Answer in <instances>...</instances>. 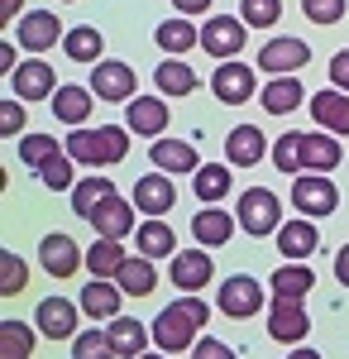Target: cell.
<instances>
[{
	"label": "cell",
	"mask_w": 349,
	"mask_h": 359,
	"mask_svg": "<svg viewBox=\"0 0 349 359\" xmlns=\"http://www.w3.org/2000/svg\"><path fill=\"white\" fill-rule=\"evenodd\" d=\"M330 82L340 86V91H349V48H340V53L330 57Z\"/></svg>",
	"instance_id": "c3c4849f"
},
{
	"label": "cell",
	"mask_w": 349,
	"mask_h": 359,
	"mask_svg": "<svg viewBox=\"0 0 349 359\" xmlns=\"http://www.w3.org/2000/svg\"><path fill=\"white\" fill-rule=\"evenodd\" d=\"M125 249H120V240H106V235H96V245L86 249V269H91V278H120V269H125Z\"/></svg>",
	"instance_id": "836d02e7"
},
{
	"label": "cell",
	"mask_w": 349,
	"mask_h": 359,
	"mask_svg": "<svg viewBox=\"0 0 349 359\" xmlns=\"http://www.w3.org/2000/svg\"><path fill=\"white\" fill-rule=\"evenodd\" d=\"M225 192H230V168L225 163H201L196 168V196H201V206L220 201Z\"/></svg>",
	"instance_id": "74e56055"
},
{
	"label": "cell",
	"mask_w": 349,
	"mask_h": 359,
	"mask_svg": "<svg viewBox=\"0 0 349 359\" xmlns=\"http://www.w3.org/2000/svg\"><path fill=\"white\" fill-rule=\"evenodd\" d=\"M273 163H278V172H287V177L306 172V163H301V135H282L278 139V144H273Z\"/></svg>",
	"instance_id": "ee69618b"
},
{
	"label": "cell",
	"mask_w": 349,
	"mask_h": 359,
	"mask_svg": "<svg viewBox=\"0 0 349 359\" xmlns=\"http://www.w3.org/2000/svg\"><path fill=\"white\" fill-rule=\"evenodd\" d=\"M316 221L311 216H301V221H287L278 225V254H287V259H306V254H316Z\"/></svg>",
	"instance_id": "f1b7e54d"
},
{
	"label": "cell",
	"mask_w": 349,
	"mask_h": 359,
	"mask_svg": "<svg viewBox=\"0 0 349 359\" xmlns=\"http://www.w3.org/2000/svg\"><path fill=\"white\" fill-rule=\"evenodd\" d=\"M91 91H96V101H135V67L130 62H91Z\"/></svg>",
	"instance_id": "30bf717a"
},
{
	"label": "cell",
	"mask_w": 349,
	"mask_h": 359,
	"mask_svg": "<svg viewBox=\"0 0 349 359\" xmlns=\"http://www.w3.org/2000/svg\"><path fill=\"white\" fill-rule=\"evenodd\" d=\"M301 15L311 25H340L345 20V0H301Z\"/></svg>",
	"instance_id": "f6af8a7d"
},
{
	"label": "cell",
	"mask_w": 349,
	"mask_h": 359,
	"mask_svg": "<svg viewBox=\"0 0 349 359\" xmlns=\"http://www.w3.org/2000/svg\"><path fill=\"white\" fill-rule=\"evenodd\" d=\"M106 335H110V345H115L120 359H139L149 350V340H153V326H139L135 316H115Z\"/></svg>",
	"instance_id": "44dd1931"
},
{
	"label": "cell",
	"mask_w": 349,
	"mask_h": 359,
	"mask_svg": "<svg viewBox=\"0 0 349 359\" xmlns=\"http://www.w3.org/2000/svg\"><path fill=\"white\" fill-rule=\"evenodd\" d=\"M211 91H215L220 106H244V101L259 91V77H254L249 62H220L211 72Z\"/></svg>",
	"instance_id": "5b68a950"
},
{
	"label": "cell",
	"mask_w": 349,
	"mask_h": 359,
	"mask_svg": "<svg viewBox=\"0 0 349 359\" xmlns=\"http://www.w3.org/2000/svg\"><path fill=\"white\" fill-rule=\"evenodd\" d=\"M311 331V316H306V306L296 302V297H273L268 306V335L278 345H296V340H306Z\"/></svg>",
	"instance_id": "8992f818"
},
{
	"label": "cell",
	"mask_w": 349,
	"mask_h": 359,
	"mask_svg": "<svg viewBox=\"0 0 349 359\" xmlns=\"http://www.w3.org/2000/svg\"><path fill=\"white\" fill-rule=\"evenodd\" d=\"M225 154H230V163H235V168H254V163H264L268 139L259 135L254 125H235V130H230V139H225Z\"/></svg>",
	"instance_id": "cb8c5ba5"
},
{
	"label": "cell",
	"mask_w": 349,
	"mask_h": 359,
	"mask_svg": "<svg viewBox=\"0 0 349 359\" xmlns=\"http://www.w3.org/2000/svg\"><path fill=\"white\" fill-rule=\"evenodd\" d=\"M62 149H57V139H48V135H29V139H20V163H29L34 172L48 163V158H57Z\"/></svg>",
	"instance_id": "7bdbcfd3"
},
{
	"label": "cell",
	"mask_w": 349,
	"mask_h": 359,
	"mask_svg": "<svg viewBox=\"0 0 349 359\" xmlns=\"http://www.w3.org/2000/svg\"><path fill=\"white\" fill-rule=\"evenodd\" d=\"M172 201H177V187H172V177H163V168L135 182L139 216H167V211H172Z\"/></svg>",
	"instance_id": "2e32d148"
},
{
	"label": "cell",
	"mask_w": 349,
	"mask_h": 359,
	"mask_svg": "<svg viewBox=\"0 0 349 359\" xmlns=\"http://www.w3.org/2000/svg\"><path fill=\"white\" fill-rule=\"evenodd\" d=\"M153 82H158L163 96H191L196 91V72H191V62H182V57H167V62H158Z\"/></svg>",
	"instance_id": "d590c367"
},
{
	"label": "cell",
	"mask_w": 349,
	"mask_h": 359,
	"mask_svg": "<svg viewBox=\"0 0 349 359\" xmlns=\"http://www.w3.org/2000/svg\"><path fill=\"white\" fill-rule=\"evenodd\" d=\"M120 302H125V287L120 283H110V278H91L86 287H81V311L91 316V321H115L120 316Z\"/></svg>",
	"instance_id": "5bb4252c"
},
{
	"label": "cell",
	"mask_w": 349,
	"mask_h": 359,
	"mask_svg": "<svg viewBox=\"0 0 349 359\" xmlns=\"http://www.w3.org/2000/svg\"><path fill=\"white\" fill-rule=\"evenodd\" d=\"M172 10L177 15H201V10H211V0H172Z\"/></svg>",
	"instance_id": "681fc988"
},
{
	"label": "cell",
	"mask_w": 349,
	"mask_h": 359,
	"mask_svg": "<svg viewBox=\"0 0 349 359\" xmlns=\"http://www.w3.org/2000/svg\"><path fill=\"white\" fill-rule=\"evenodd\" d=\"M306 101V91H301V82H296V72H287V77H273L264 91H259V106L268 115H287V111H296Z\"/></svg>",
	"instance_id": "83f0119b"
},
{
	"label": "cell",
	"mask_w": 349,
	"mask_h": 359,
	"mask_svg": "<svg viewBox=\"0 0 349 359\" xmlns=\"http://www.w3.org/2000/svg\"><path fill=\"white\" fill-rule=\"evenodd\" d=\"M48 106H53V115L62 125H86V115L96 106V91H91V86H57Z\"/></svg>",
	"instance_id": "d4e9b609"
},
{
	"label": "cell",
	"mask_w": 349,
	"mask_h": 359,
	"mask_svg": "<svg viewBox=\"0 0 349 359\" xmlns=\"http://www.w3.org/2000/svg\"><path fill=\"white\" fill-rule=\"evenodd\" d=\"M77 311L81 306L62 302V297H43L39 311H34V326H39V335H48V340H67V335H77Z\"/></svg>",
	"instance_id": "e0dca14e"
},
{
	"label": "cell",
	"mask_w": 349,
	"mask_h": 359,
	"mask_svg": "<svg viewBox=\"0 0 349 359\" xmlns=\"http://www.w3.org/2000/svg\"><path fill=\"white\" fill-rule=\"evenodd\" d=\"M311 120L321 125V130H330V135H349V91H340V86H330V91H316L311 96Z\"/></svg>",
	"instance_id": "d6986e66"
},
{
	"label": "cell",
	"mask_w": 349,
	"mask_h": 359,
	"mask_svg": "<svg viewBox=\"0 0 349 359\" xmlns=\"http://www.w3.org/2000/svg\"><path fill=\"white\" fill-rule=\"evenodd\" d=\"M15 67H20V62H15V43H0V72L10 77Z\"/></svg>",
	"instance_id": "816d5d0a"
},
{
	"label": "cell",
	"mask_w": 349,
	"mask_h": 359,
	"mask_svg": "<svg viewBox=\"0 0 349 359\" xmlns=\"http://www.w3.org/2000/svg\"><path fill=\"white\" fill-rule=\"evenodd\" d=\"M268 287H273V297H296V302H301V297L316 287V273L306 269V259H287L282 269H273Z\"/></svg>",
	"instance_id": "603a6c76"
},
{
	"label": "cell",
	"mask_w": 349,
	"mask_h": 359,
	"mask_svg": "<svg viewBox=\"0 0 349 359\" xmlns=\"http://www.w3.org/2000/svg\"><path fill=\"white\" fill-rule=\"evenodd\" d=\"M34 335L25 321H15V316H5L0 321V359H29L34 355Z\"/></svg>",
	"instance_id": "8d00e7d4"
},
{
	"label": "cell",
	"mask_w": 349,
	"mask_h": 359,
	"mask_svg": "<svg viewBox=\"0 0 349 359\" xmlns=\"http://www.w3.org/2000/svg\"><path fill=\"white\" fill-rule=\"evenodd\" d=\"M292 206L301 216H330L335 206H340V192H335V182L325 177V172H296L292 182Z\"/></svg>",
	"instance_id": "277c9868"
},
{
	"label": "cell",
	"mask_w": 349,
	"mask_h": 359,
	"mask_svg": "<svg viewBox=\"0 0 349 359\" xmlns=\"http://www.w3.org/2000/svg\"><path fill=\"white\" fill-rule=\"evenodd\" d=\"M345 158V149H340V139H325V135H301V163L306 172H335Z\"/></svg>",
	"instance_id": "f546056e"
},
{
	"label": "cell",
	"mask_w": 349,
	"mask_h": 359,
	"mask_svg": "<svg viewBox=\"0 0 349 359\" xmlns=\"http://www.w3.org/2000/svg\"><path fill=\"white\" fill-rule=\"evenodd\" d=\"M25 283H29V269L20 264V254L0 249V297H20Z\"/></svg>",
	"instance_id": "60d3db41"
},
{
	"label": "cell",
	"mask_w": 349,
	"mask_h": 359,
	"mask_svg": "<svg viewBox=\"0 0 349 359\" xmlns=\"http://www.w3.org/2000/svg\"><path fill=\"white\" fill-rule=\"evenodd\" d=\"M125 130H135L144 139H158L167 130V101L163 96H135V101H125Z\"/></svg>",
	"instance_id": "4fadbf2b"
},
{
	"label": "cell",
	"mask_w": 349,
	"mask_h": 359,
	"mask_svg": "<svg viewBox=\"0 0 349 359\" xmlns=\"http://www.w3.org/2000/svg\"><path fill=\"white\" fill-rule=\"evenodd\" d=\"M244 39H249V25L240 15H211V25L201 29V48L211 57H235L244 48Z\"/></svg>",
	"instance_id": "ba28073f"
},
{
	"label": "cell",
	"mask_w": 349,
	"mask_h": 359,
	"mask_svg": "<svg viewBox=\"0 0 349 359\" xmlns=\"http://www.w3.org/2000/svg\"><path fill=\"white\" fill-rule=\"evenodd\" d=\"M335 278H340V283L349 287V245L340 249V254H335Z\"/></svg>",
	"instance_id": "f5cc1de1"
},
{
	"label": "cell",
	"mask_w": 349,
	"mask_h": 359,
	"mask_svg": "<svg viewBox=\"0 0 349 359\" xmlns=\"http://www.w3.org/2000/svg\"><path fill=\"white\" fill-rule=\"evenodd\" d=\"M149 158H153V168H163V172H196V168H201V158H196V149H191L187 139H153Z\"/></svg>",
	"instance_id": "484cf974"
},
{
	"label": "cell",
	"mask_w": 349,
	"mask_h": 359,
	"mask_svg": "<svg viewBox=\"0 0 349 359\" xmlns=\"http://www.w3.org/2000/svg\"><path fill=\"white\" fill-rule=\"evenodd\" d=\"M240 20L249 29H268L282 20V0H240Z\"/></svg>",
	"instance_id": "b9f144b4"
},
{
	"label": "cell",
	"mask_w": 349,
	"mask_h": 359,
	"mask_svg": "<svg viewBox=\"0 0 349 359\" xmlns=\"http://www.w3.org/2000/svg\"><path fill=\"white\" fill-rule=\"evenodd\" d=\"M91 225H96V235H106V240H125V235L135 230V201H125V196L101 201V211L91 216Z\"/></svg>",
	"instance_id": "7402d4cb"
},
{
	"label": "cell",
	"mask_w": 349,
	"mask_h": 359,
	"mask_svg": "<svg viewBox=\"0 0 349 359\" xmlns=\"http://www.w3.org/2000/svg\"><path fill=\"white\" fill-rule=\"evenodd\" d=\"M57 39H62V20H57L53 10H29L25 20H20V48H29V53L53 48Z\"/></svg>",
	"instance_id": "ffe728a7"
},
{
	"label": "cell",
	"mask_w": 349,
	"mask_h": 359,
	"mask_svg": "<svg viewBox=\"0 0 349 359\" xmlns=\"http://www.w3.org/2000/svg\"><path fill=\"white\" fill-rule=\"evenodd\" d=\"M115 283L125 287V297H149V292L158 287V269H153L149 254H139V259H125V269H120Z\"/></svg>",
	"instance_id": "1f68e13d"
},
{
	"label": "cell",
	"mask_w": 349,
	"mask_h": 359,
	"mask_svg": "<svg viewBox=\"0 0 349 359\" xmlns=\"http://www.w3.org/2000/svg\"><path fill=\"white\" fill-rule=\"evenodd\" d=\"M10 91L20 96V101H48L57 91V77L48 62H39V57H29V62H20L15 72H10Z\"/></svg>",
	"instance_id": "8fae6325"
},
{
	"label": "cell",
	"mask_w": 349,
	"mask_h": 359,
	"mask_svg": "<svg viewBox=\"0 0 349 359\" xmlns=\"http://www.w3.org/2000/svg\"><path fill=\"white\" fill-rule=\"evenodd\" d=\"M235 225H240V216H230V211H220V206H201L196 216H191V235H196V245L206 249H220L230 245V235H235Z\"/></svg>",
	"instance_id": "9a60e30c"
},
{
	"label": "cell",
	"mask_w": 349,
	"mask_h": 359,
	"mask_svg": "<svg viewBox=\"0 0 349 359\" xmlns=\"http://www.w3.org/2000/svg\"><path fill=\"white\" fill-rule=\"evenodd\" d=\"M153 43H158L167 57H182L191 48H201V29H191L187 20H167V25L153 29Z\"/></svg>",
	"instance_id": "4dcf8cb0"
},
{
	"label": "cell",
	"mask_w": 349,
	"mask_h": 359,
	"mask_svg": "<svg viewBox=\"0 0 349 359\" xmlns=\"http://www.w3.org/2000/svg\"><path fill=\"white\" fill-rule=\"evenodd\" d=\"M287 359H321L316 350H296V355H287Z\"/></svg>",
	"instance_id": "db71d44e"
},
{
	"label": "cell",
	"mask_w": 349,
	"mask_h": 359,
	"mask_svg": "<svg viewBox=\"0 0 349 359\" xmlns=\"http://www.w3.org/2000/svg\"><path fill=\"white\" fill-rule=\"evenodd\" d=\"M20 10H25V0H0V25H15Z\"/></svg>",
	"instance_id": "f907efd6"
},
{
	"label": "cell",
	"mask_w": 349,
	"mask_h": 359,
	"mask_svg": "<svg viewBox=\"0 0 349 359\" xmlns=\"http://www.w3.org/2000/svg\"><path fill=\"white\" fill-rule=\"evenodd\" d=\"M135 245H139V254H149V259H172V254H177V235H172V225L163 221V216H149V221L135 230Z\"/></svg>",
	"instance_id": "4316f807"
},
{
	"label": "cell",
	"mask_w": 349,
	"mask_h": 359,
	"mask_svg": "<svg viewBox=\"0 0 349 359\" xmlns=\"http://www.w3.org/2000/svg\"><path fill=\"white\" fill-rule=\"evenodd\" d=\"M215 306H220L225 316H235V321H249V316L264 306V287H259L249 273H235V278H225V283H220Z\"/></svg>",
	"instance_id": "52a82bcc"
},
{
	"label": "cell",
	"mask_w": 349,
	"mask_h": 359,
	"mask_svg": "<svg viewBox=\"0 0 349 359\" xmlns=\"http://www.w3.org/2000/svg\"><path fill=\"white\" fill-rule=\"evenodd\" d=\"M72 163H77V158H72L67 149H62L57 158H48V163L39 168V177H43V187H53V192H67V187H77V172H72Z\"/></svg>",
	"instance_id": "ab89813d"
},
{
	"label": "cell",
	"mask_w": 349,
	"mask_h": 359,
	"mask_svg": "<svg viewBox=\"0 0 349 359\" xmlns=\"http://www.w3.org/2000/svg\"><path fill=\"white\" fill-rule=\"evenodd\" d=\"M25 130V101L15 96V101H0V135L5 139H15Z\"/></svg>",
	"instance_id": "bcb514c9"
},
{
	"label": "cell",
	"mask_w": 349,
	"mask_h": 359,
	"mask_svg": "<svg viewBox=\"0 0 349 359\" xmlns=\"http://www.w3.org/2000/svg\"><path fill=\"white\" fill-rule=\"evenodd\" d=\"M139 359H172V355H167V350H158V355H149V350H144Z\"/></svg>",
	"instance_id": "11a10c76"
},
{
	"label": "cell",
	"mask_w": 349,
	"mask_h": 359,
	"mask_svg": "<svg viewBox=\"0 0 349 359\" xmlns=\"http://www.w3.org/2000/svg\"><path fill=\"white\" fill-rule=\"evenodd\" d=\"M311 62V48H306V39H268L264 48H259V67L273 72V77H287V72H301Z\"/></svg>",
	"instance_id": "9c48e42d"
},
{
	"label": "cell",
	"mask_w": 349,
	"mask_h": 359,
	"mask_svg": "<svg viewBox=\"0 0 349 359\" xmlns=\"http://www.w3.org/2000/svg\"><path fill=\"white\" fill-rule=\"evenodd\" d=\"M191 359H235V350H230L225 340H215V335H201V340L191 345Z\"/></svg>",
	"instance_id": "7dc6e473"
},
{
	"label": "cell",
	"mask_w": 349,
	"mask_h": 359,
	"mask_svg": "<svg viewBox=\"0 0 349 359\" xmlns=\"http://www.w3.org/2000/svg\"><path fill=\"white\" fill-rule=\"evenodd\" d=\"M62 144H67V154H72L77 163H86V168H115L125 154H130V139H125L120 125H101V130H81L77 125Z\"/></svg>",
	"instance_id": "7a4b0ae2"
},
{
	"label": "cell",
	"mask_w": 349,
	"mask_h": 359,
	"mask_svg": "<svg viewBox=\"0 0 349 359\" xmlns=\"http://www.w3.org/2000/svg\"><path fill=\"white\" fill-rule=\"evenodd\" d=\"M206 321H211V306L187 292L182 302H172V306L158 311V321H153V345L167 350V355H182V350H191V345L201 340L196 331H201Z\"/></svg>",
	"instance_id": "6da1fadb"
},
{
	"label": "cell",
	"mask_w": 349,
	"mask_h": 359,
	"mask_svg": "<svg viewBox=\"0 0 349 359\" xmlns=\"http://www.w3.org/2000/svg\"><path fill=\"white\" fill-rule=\"evenodd\" d=\"M101 48H106V39H101L96 25H77L62 34V53L72 62H101Z\"/></svg>",
	"instance_id": "d6a6232c"
},
{
	"label": "cell",
	"mask_w": 349,
	"mask_h": 359,
	"mask_svg": "<svg viewBox=\"0 0 349 359\" xmlns=\"http://www.w3.org/2000/svg\"><path fill=\"white\" fill-rule=\"evenodd\" d=\"M39 264H43L53 278H72L81 264H86V254L77 249L72 235H62V230H57V235H43V245H39Z\"/></svg>",
	"instance_id": "7c38bea8"
},
{
	"label": "cell",
	"mask_w": 349,
	"mask_h": 359,
	"mask_svg": "<svg viewBox=\"0 0 349 359\" xmlns=\"http://www.w3.org/2000/svg\"><path fill=\"white\" fill-rule=\"evenodd\" d=\"M115 196V182L110 177H81L77 187H72V211H77L81 221H91L96 211H101V201Z\"/></svg>",
	"instance_id": "e575fe53"
},
{
	"label": "cell",
	"mask_w": 349,
	"mask_h": 359,
	"mask_svg": "<svg viewBox=\"0 0 349 359\" xmlns=\"http://www.w3.org/2000/svg\"><path fill=\"white\" fill-rule=\"evenodd\" d=\"M72 359H120L106 331H77L72 335Z\"/></svg>",
	"instance_id": "f35d334b"
},
{
	"label": "cell",
	"mask_w": 349,
	"mask_h": 359,
	"mask_svg": "<svg viewBox=\"0 0 349 359\" xmlns=\"http://www.w3.org/2000/svg\"><path fill=\"white\" fill-rule=\"evenodd\" d=\"M235 216H240V225L254 240H264V235H278V225H282V201L268 187H249V192H240Z\"/></svg>",
	"instance_id": "3957f363"
},
{
	"label": "cell",
	"mask_w": 349,
	"mask_h": 359,
	"mask_svg": "<svg viewBox=\"0 0 349 359\" xmlns=\"http://www.w3.org/2000/svg\"><path fill=\"white\" fill-rule=\"evenodd\" d=\"M206 283H211V254H206V245L187 249V254L177 249L172 254V287L177 292H201Z\"/></svg>",
	"instance_id": "ac0fdd59"
}]
</instances>
